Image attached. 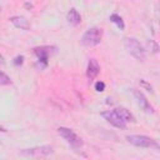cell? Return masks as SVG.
<instances>
[{
    "instance_id": "6da1fadb",
    "label": "cell",
    "mask_w": 160,
    "mask_h": 160,
    "mask_svg": "<svg viewBox=\"0 0 160 160\" xmlns=\"http://www.w3.org/2000/svg\"><path fill=\"white\" fill-rule=\"evenodd\" d=\"M124 45H125L126 50L129 51V54L132 58H135L138 61H145L146 52H145V49L142 48V45L139 42L138 39H135V38H125Z\"/></svg>"
},
{
    "instance_id": "7a4b0ae2",
    "label": "cell",
    "mask_w": 160,
    "mask_h": 160,
    "mask_svg": "<svg viewBox=\"0 0 160 160\" xmlns=\"http://www.w3.org/2000/svg\"><path fill=\"white\" fill-rule=\"evenodd\" d=\"M101 39H102V29H100L98 26H92L82 34L80 42L84 46H95V45L100 44Z\"/></svg>"
},
{
    "instance_id": "3957f363",
    "label": "cell",
    "mask_w": 160,
    "mask_h": 160,
    "mask_svg": "<svg viewBox=\"0 0 160 160\" xmlns=\"http://www.w3.org/2000/svg\"><path fill=\"white\" fill-rule=\"evenodd\" d=\"M58 134L74 149V150H78L82 146V140L81 138L71 129L69 128H65V126H60L58 128Z\"/></svg>"
},
{
    "instance_id": "277c9868",
    "label": "cell",
    "mask_w": 160,
    "mask_h": 160,
    "mask_svg": "<svg viewBox=\"0 0 160 160\" xmlns=\"http://www.w3.org/2000/svg\"><path fill=\"white\" fill-rule=\"evenodd\" d=\"M126 140L131 145L139 146V148H159L158 142L152 138L146 135H128Z\"/></svg>"
},
{
    "instance_id": "5b68a950",
    "label": "cell",
    "mask_w": 160,
    "mask_h": 160,
    "mask_svg": "<svg viewBox=\"0 0 160 160\" xmlns=\"http://www.w3.org/2000/svg\"><path fill=\"white\" fill-rule=\"evenodd\" d=\"M54 152V149L51 145H41V146H34L20 150L21 156H31V158H40V156H48Z\"/></svg>"
},
{
    "instance_id": "8992f818",
    "label": "cell",
    "mask_w": 160,
    "mask_h": 160,
    "mask_svg": "<svg viewBox=\"0 0 160 160\" xmlns=\"http://www.w3.org/2000/svg\"><path fill=\"white\" fill-rule=\"evenodd\" d=\"M101 116L112 126L118 128V129H126V121L120 116V114L116 111V109L112 110H105L101 112Z\"/></svg>"
},
{
    "instance_id": "52a82bcc",
    "label": "cell",
    "mask_w": 160,
    "mask_h": 160,
    "mask_svg": "<svg viewBox=\"0 0 160 160\" xmlns=\"http://www.w3.org/2000/svg\"><path fill=\"white\" fill-rule=\"evenodd\" d=\"M51 46H40V48H35L34 49V54L38 56V65L40 66V69H44L48 66V60L49 56L51 54Z\"/></svg>"
},
{
    "instance_id": "ba28073f",
    "label": "cell",
    "mask_w": 160,
    "mask_h": 160,
    "mask_svg": "<svg viewBox=\"0 0 160 160\" xmlns=\"http://www.w3.org/2000/svg\"><path fill=\"white\" fill-rule=\"evenodd\" d=\"M131 92H132V96H134L135 100H136V104H138V105H139L146 114H152V112H154L152 106L150 105V102L148 101V99L144 96V94H142L140 90L131 89Z\"/></svg>"
},
{
    "instance_id": "9c48e42d",
    "label": "cell",
    "mask_w": 160,
    "mask_h": 160,
    "mask_svg": "<svg viewBox=\"0 0 160 160\" xmlns=\"http://www.w3.org/2000/svg\"><path fill=\"white\" fill-rule=\"evenodd\" d=\"M9 20H10V22H11L15 28H18V29H21V30H30V28H31L29 20H28L26 18H24V16L15 15V16H11Z\"/></svg>"
},
{
    "instance_id": "30bf717a",
    "label": "cell",
    "mask_w": 160,
    "mask_h": 160,
    "mask_svg": "<svg viewBox=\"0 0 160 160\" xmlns=\"http://www.w3.org/2000/svg\"><path fill=\"white\" fill-rule=\"evenodd\" d=\"M99 71H100V65H99L98 60L96 59H89L88 68H86V76L90 80H92V79H95L98 76Z\"/></svg>"
},
{
    "instance_id": "8fae6325",
    "label": "cell",
    "mask_w": 160,
    "mask_h": 160,
    "mask_svg": "<svg viewBox=\"0 0 160 160\" xmlns=\"http://www.w3.org/2000/svg\"><path fill=\"white\" fill-rule=\"evenodd\" d=\"M66 19H68V21H69L71 25H74V26H76V25H79V24L81 22V15H80L79 11H78L76 9H74V8H71V9L68 11Z\"/></svg>"
},
{
    "instance_id": "7c38bea8",
    "label": "cell",
    "mask_w": 160,
    "mask_h": 160,
    "mask_svg": "<svg viewBox=\"0 0 160 160\" xmlns=\"http://www.w3.org/2000/svg\"><path fill=\"white\" fill-rule=\"evenodd\" d=\"M116 111L120 114V116L126 121V122H135V116L125 108L120 106V108H116Z\"/></svg>"
},
{
    "instance_id": "4fadbf2b",
    "label": "cell",
    "mask_w": 160,
    "mask_h": 160,
    "mask_svg": "<svg viewBox=\"0 0 160 160\" xmlns=\"http://www.w3.org/2000/svg\"><path fill=\"white\" fill-rule=\"evenodd\" d=\"M109 20L111 21V22H114L120 30H124L125 29V24H124V20H122V18L120 16V15H118V14H111L110 15V18H109Z\"/></svg>"
},
{
    "instance_id": "5bb4252c",
    "label": "cell",
    "mask_w": 160,
    "mask_h": 160,
    "mask_svg": "<svg viewBox=\"0 0 160 160\" xmlns=\"http://www.w3.org/2000/svg\"><path fill=\"white\" fill-rule=\"evenodd\" d=\"M10 84H11L10 78L4 71H1V74H0V85L1 86H5V85H10Z\"/></svg>"
},
{
    "instance_id": "9a60e30c",
    "label": "cell",
    "mask_w": 160,
    "mask_h": 160,
    "mask_svg": "<svg viewBox=\"0 0 160 160\" xmlns=\"http://www.w3.org/2000/svg\"><path fill=\"white\" fill-rule=\"evenodd\" d=\"M12 62H14L15 66H20V65H22V64H24V56H22V55H18V56H15V59L12 60Z\"/></svg>"
},
{
    "instance_id": "2e32d148",
    "label": "cell",
    "mask_w": 160,
    "mask_h": 160,
    "mask_svg": "<svg viewBox=\"0 0 160 160\" xmlns=\"http://www.w3.org/2000/svg\"><path fill=\"white\" fill-rule=\"evenodd\" d=\"M95 90L98 91V92H101V91H104L105 90V82H102V81H96L95 82Z\"/></svg>"
},
{
    "instance_id": "e0dca14e",
    "label": "cell",
    "mask_w": 160,
    "mask_h": 160,
    "mask_svg": "<svg viewBox=\"0 0 160 160\" xmlns=\"http://www.w3.org/2000/svg\"><path fill=\"white\" fill-rule=\"evenodd\" d=\"M140 84H141V85H142L144 88H146V89H148L149 91H152V88H151V86H150V85H149L148 82H145L144 80H140Z\"/></svg>"
}]
</instances>
